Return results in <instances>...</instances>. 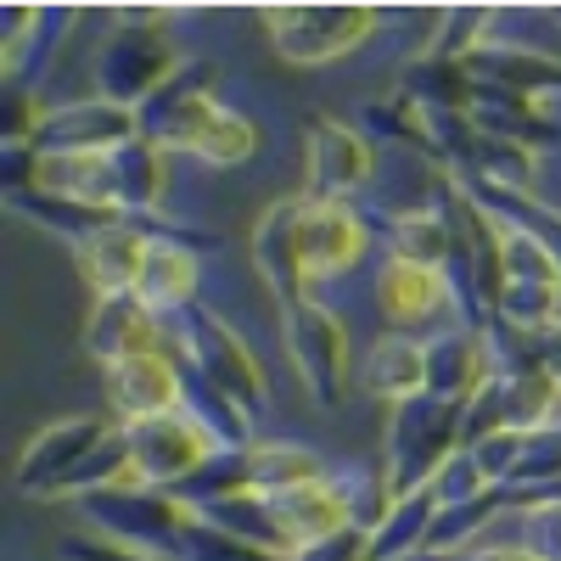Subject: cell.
Segmentation results:
<instances>
[{
    "instance_id": "1",
    "label": "cell",
    "mask_w": 561,
    "mask_h": 561,
    "mask_svg": "<svg viewBox=\"0 0 561 561\" xmlns=\"http://www.w3.org/2000/svg\"><path fill=\"white\" fill-rule=\"evenodd\" d=\"M455 449H460V404L433 399V393H415V399L393 404V421H388V466H382L393 500L421 494L444 472V460Z\"/></svg>"
},
{
    "instance_id": "2",
    "label": "cell",
    "mask_w": 561,
    "mask_h": 561,
    "mask_svg": "<svg viewBox=\"0 0 561 561\" xmlns=\"http://www.w3.org/2000/svg\"><path fill=\"white\" fill-rule=\"evenodd\" d=\"M124 444H129V478H124V483H140V489L192 483L197 466L214 455L208 433H203L185 410L158 415V421H135V427L124 433Z\"/></svg>"
},
{
    "instance_id": "3",
    "label": "cell",
    "mask_w": 561,
    "mask_h": 561,
    "mask_svg": "<svg viewBox=\"0 0 561 561\" xmlns=\"http://www.w3.org/2000/svg\"><path fill=\"white\" fill-rule=\"evenodd\" d=\"M174 320H180V314H174ZM174 332H180V348H185V359H192L197 377H208L214 388H225L248 415L259 410L264 377H259L253 354L237 343V332H230L225 320H214L208 309H185V320L174 325Z\"/></svg>"
},
{
    "instance_id": "4",
    "label": "cell",
    "mask_w": 561,
    "mask_h": 561,
    "mask_svg": "<svg viewBox=\"0 0 561 561\" xmlns=\"http://www.w3.org/2000/svg\"><path fill=\"white\" fill-rule=\"evenodd\" d=\"M370 23L377 18L365 7H280V12H264L270 39L293 62H332V57L354 51L370 34Z\"/></svg>"
},
{
    "instance_id": "5",
    "label": "cell",
    "mask_w": 561,
    "mask_h": 561,
    "mask_svg": "<svg viewBox=\"0 0 561 561\" xmlns=\"http://www.w3.org/2000/svg\"><path fill=\"white\" fill-rule=\"evenodd\" d=\"M135 140V107H118L107 96L68 102L34 118V158H57V152H113Z\"/></svg>"
},
{
    "instance_id": "6",
    "label": "cell",
    "mask_w": 561,
    "mask_h": 561,
    "mask_svg": "<svg viewBox=\"0 0 561 561\" xmlns=\"http://www.w3.org/2000/svg\"><path fill=\"white\" fill-rule=\"evenodd\" d=\"M287 348L304 370V382L309 393L332 410L348 388V343H343V325L332 309H320V304H293L287 309Z\"/></svg>"
},
{
    "instance_id": "7",
    "label": "cell",
    "mask_w": 561,
    "mask_h": 561,
    "mask_svg": "<svg viewBox=\"0 0 561 561\" xmlns=\"http://www.w3.org/2000/svg\"><path fill=\"white\" fill-rule=\"evenodd\" d=\"M174 79V51L163 45L158 28H124L118 39H107V51L96 62V84L102 96L118 102V107H140L152 96V90H163Z\"/></svg>"
},
{
    "instance_id": "8",
    "label": "cell",
    "mask_w": 561,
    "mask_h": 561,
    "mask_svg": "<svg viewBox=\"0 0 561 561\" xmlns=\"http://www.w3.org/2000/svg\"><path fill=\"white\" fill-rule=\"evenodd\" d=\"M365 253V219L348 203H309L298 214V264L304 280H337Z\"/></svg>"
},
{
    "instance_id": "9",
    "label": "cell",
    "mask_w": 561,
    "mask_h": 561,
    "mask_svg": "<svg viewBox=\"0 0 561 561\" xmlns=\"http://www.w3.org/2000/svg\"><path fill=\"white\" fill-rule=\"evenodd\" d=\"M208 68H185L174 73L163 90H152L147 102L135 107V135L147 140V147H197L203 124L214 118V102H208Z\"/></svg>"
},
{
    "instance_id": "10",
    "label": "cell",
    "mask_w": 561,
    "mask_h": 561,
    "mask_svg": "<svg viewBox=\"0 0 561 561\" xmlns=\"http://www.w3.org/2000/svg\"><path fill=\"white\" fill-rule=\"evenodd\" d=\"M370 174V140L337 118L309 124V203H343Z\"/></svg>"
},
{
    "instance_id": "11",
    "label": "cell",
    "mask_w": 561,
    "mask_h": 561,
    "mask_svg": "<svg viewBox=\"0 0 561 561\" xmlns=\"http://www.w3.org/2000/svg\"><path fill=\"white\" fill-rule=\"evenodd\" d=\"M107 399L113 410L129 421H158V415H174L180 410V365L169 354H135L124 365L107 370Z\"/></svg>"
},
{
    "instance_id": "12",
    "label": "cell",
    "mask_w": 561,
    "mask_h": 561,
    "mask_svg": "<svg viewBox=\"0 0 561 561\" xmlns=\"http://www.w3.org/2000/svg\"><path fill=\"white\" fill-rule=\"evenodd\" d=\"M84 348L96 354L107 370L135 359V354H152L158 348V314L140 304L135 293H118V298H96V314H90V332H84Z\"/></svg>"
},
{
    "instance_id": "13",
    "label": "cell",
    "mask_w": 561,
    "mask_h": 561,
    "mask_svg": "<svg viewBox=\"0 0 561 561\" xmlns=\"http://www.w3.org/2000/svg\"><path fill=\"white\" fill-rule=\"evenodd\" d=\"M147 242H152V237L135 225V214H118L107 230H96V237L79 248L84 280L96 287V298L135 293V275H140V259H147Z\"/></svg>"
},
{
    "instance_id": "14",
    "label": "cell",
    "mask_w": 561,
    "mask_h": 561,
    "mask_svg": "<svg viewBox=\"0 0 561 561\" xmlns=\"http://www.w3.org/2000/svg\"><path fill=\"white\" fill-rule=\"evenodd\" d=\"M298 214H304V203H275L253 230V264L264 275V287L287 309L304 304V287H309L304 264H298Z\"/></svg>"
},
{
    "instance_id": "15",
    "label": "cell",
    "mask_w": 561,
    "mask_h": 561,
    "mask_svg": "<svg viewBox=\"0 0 561 561\" xmlns=\"http://www.w3.org/2000/svg\"><path fill=\"white\" fill-rule=\"evenodd\" d=\"M135 298L147 304L152 314L192 309V298H197V259L185 253L174 237H152L147 259H140V275H135Z\"/></svg>"
},
{
    "instance_id": "16",
    "label": "cell",
    "mask_w": 561,
    "mask_h": 561,
    "mask_svg": "<svg viewBox=\"0 0 561 561\" xmlns=\"http://www.w3.org/2000/svg\"><path fill=\"white\" fill-rule=\"evenodd\" d=\"M377 304L393 325H421L433 320L449 298V280L444 270H427V264H410V259H388V270L377 275Z\"/></svg>"
},
{
    "instance_id": "17",
    "label": "cell",
    "mask_w": 561,
    "mask_h": 561,
    "mask_svg": "<svg viewBox=\"0 0 561 561\" xmlns=\"http://www.w3.org/2000/svg\"><path fill=\"white\" fill-rule=\"evenodd\" d=\"M483 382H489L483 337H472V332H444V337L427 343V393H433V399L466 404Z\"/></svg>"
},
{
    "instance_id": "18",
    "label": "cell",
    "mask_w": 561,
    "mask_h": 561,
    "mask_svg": "<svg viewBox=\"0 0 561 561\" xmlns=\"http://www.w3.org/2000/svg\"><path fill=\"white\" fill-rule=\"evenodd\" d=\"M270 511H275V523H280V534H287L293 550H304V545H314L325 534L348 528L343 505H337V494H332V483H325V478L320 483H304V489L270 494Z\"/></svg>"
},
{
    "instance_id": "19",
    "label": "cell",
    "mask_w": 561,
    "mask_h": 561,
    "mask_svg": "<svg viewBox=\"0 0 561 561\" xmlns=\"http://www.w3.org/2000/svg\"><path fill=\"white\" fill-rule=\"evenodd\" d=\"M359 388L377 393L388 404H404L415 393H427V348L410 337H382L370 348V359L359 365Z\"/></svg>"
},
{
    "instance_id": "20",
    "label": "cell",
    "mask_w": 561,
    "mask_h": 561,
    "mask_svg": "<svg viewBox=\"0 0 561 561\" xmlns=\"http://www.w3.org/2000/svg\"><path fill=\"white\" fill-rule=\"evenodd\" d=\"M248 472H253V489H259V494H280V489L320 483L325 466H320V455L304 449V444H253V449H248Z\"/></svg>"
},
{
    "instance_id": "21",
    "label": "cell",
    "mask_w": 561,
    "mask_h": 561,
    "mask_svg": "<svg viewBox=\"0 0 561 561\" xmlns=\"http://www.w3.org/2000/svg\"><path fill=\"white\" fill-rule=\"evenodd\" d=\"M163 561H287V556H270L259 545H242V539H230L214 523H203V517L185 511V523H180V534H174Z\"/></svg>"
},
{
    "instance_id": "22",
    "label": "cell",
    "mask_w": 561,
    "mask_h": 561,
    "mask_svg": "<svg viewBox=\"0 0 561 561\" xmlns=\"http://www.w3.org/2000/svg\"><path fill=\"white\" fill-rule=\"evenodd\" d=\"M253 147H259V135H253V124L237 113V107H214V118L203 124V135H197V158L203 163H219V169H230V163H248L253 158Z\"/></svg>"
},
{
    "instance_id": "23",
    "label": "cell",
    "mask_w": 561,
    "mask_h": 561,
    "mask_svg": "<svg viewBox=\"0 0 561 561\" xmlns=\"http://www.w3.org/2000/svg\"><path fill=\"white\" fill-rule=\"evenodd\" d=\"M523 550L539 561H561V494H539L523 511Z\"/></svg>"
},
{
    "instance_id": "24",
    "label": "cell",
    "mask_w": 561,
    "mask_h": 561,
    "mask_svg": "<svg viewBox=\"0 0 561 561\" xmlns=\"http://www.w3.org/2000/svg\"><path fill=\"white\" fill-rule=\"evenodd\" d=\"M293 561H370V534H359V528H337V534H325V539L293 550Z\"/></svg>"
},
{
    "instance_id": "25",
    "label": "cell",
    "mask_w": 561,
    "mask_h": 561,
    "mask_svg": "<svg viewBox=\"0 0 561 561\" xmlns=\"http://www.w3.org/2000/svg\"><path fill=\"white\" fill-rule=\"evenodd\" d=\"M466 561H539V556H528L523 545H478Z\"/></svg>"
}]
</instances>
